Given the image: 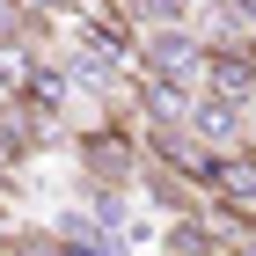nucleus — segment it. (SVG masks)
Returning <instances> with one entry per match:
<instances>
[{"instance_id": "0eeeda50", "label": "nucleus", "mask_w": 256, "mask_h": 256, "mask_svg": "<svg viewBox=\"0 0 256 256\" xmlns=\"http://www.w3.org/2000/svg\"><path fill=\"white\" fill-rule=\"evenodd\" d=\"M183 256H227V249H220V242H198V249H183Z\"/></svg>"}, {"instance_id": "f03ea898", "label": "nucleus", "mask_w": 256, "mask_h": 256, "mask_svg": "<svg viewBox=\"0 0 256 256\" xmlns=\"http://www.w3.org/2000/svg\"><path fill=\"white\" fill-rule=\"evenodd\" d=\"M190 88H198V96H234V102H249V96H256V44H234V37L198 44Z\"/></svg>"}, {"instance_id": "423d86ee", "label": "nucleus", "mask_w": 256, "mask_h": 256, "mask_svg": "<svg viewBox=\"0 0 256 256\" xmlns=\"http://www.w3.org/2000/svg\"><path fill=\"white\" fill-rule=\"evenodd\" d=\"M227 256H256V234H242V242H227Z\"/></svg>"}, {"instance_id": "7ed1b4c3", "label": "nucleus", "mask_w": 256, "mask_h": 256, "mask_svg": "<svg viewBox=\"0 0 256 256\" xmlns=\"http://www.w3.org/2000/svg\"><path fill=\"white\" fill-rule=\"evenodd\" d=\"M183 132H190L205 154L249 146V102H234V96H190V110H183Z\"/></svg>"}, {"instance_id": "20e7f679", "label": "nucleus", "mask_w": 256, "mask_h": 256, "mask_svg": "<svg viewBox=\"0 0 256 256\" xmlns=\"http://www.w3.org/2000/svg\"><path fill=\"white\" fill-rule=\"evenodd\" d=\"M15 102H30L37 118H59L66 102H74V74H66V66H52V59H30V80H22Z\"/></svg>"}, {"instance_id": "f257e3e1", "label": "nucleus", "mask_w": 256, "mask_h": 256, "mask_svg": "<svg viewBox=\"0 0 256 256\" xmlns=\"http://www.w3.org/2000/svg\"><path fill=\"white\" fill-rule=\"evenodd\" d=\"M74 154H80V183H102V190H132L139 176V161H146V146L132 139V124H88V132L74 139Z\"/></svg>"}, {"instance_id": "39448f33", "label": "nucleus", "mask_w": 256, "mask_h": 256, "mask_svg": "<svg viewBox=\"0 0 256 256\" xmlns=\"http://www.w3.org/2000/svg\"><path fill=\"white\" fill-rule=\"evenodd\" d=\"M0 256H59V234L52 227H15V234L0 242Z\"/></svg>"}]
</instances>
